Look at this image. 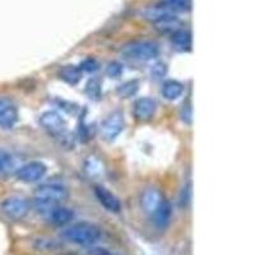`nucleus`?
<instances>
[{"mask_svg":"<svg viewBox=\"0 0 255 255\" xmlns=\"http://www.w3.org/2000/svg\"><path fill=\"white\" fill-rule=\"evenodd\" d=\"M86 253H87L88 255H123L118 252H114V250L99 247V245H93V247L86 248Z\"/></svg>","mask_w":255,"mask_h":255,"instance_id":"obj_22","label":"nucleus"},{"mask_svg":"<svg viewBox=\"0 0 255 255\" xmlns=\"http://www.w3.org/2000/svg\"><path fill=\"white\" fill-rule=\"evenodd\" d=\"M125 128L124 115L120 111H114L104 120L101 125V133L105 139L109 142L115 140Z\"/></svg>","mask_w":255,"mask_h":255,"instance_id":"obj_6","label":"nucleus"},{"mask_svg":"<svg viewBox=\"0 0 255 255\" xmlns=\"http://www.w3.org/2000/svg\"><path fill=\"white\" fill-rule=\"evenodd\" d=\"M60 238L68 243L88 248L101 243L104 239V231L95 223L82 221L64 227L60 232Z\"/></svg>","mask_w":255,"mask_h":255,"instance_id":"obj_2","label":"nucleus"},{"mask_svg":"<svg viewBox=\"0 0 255 255\" xmlns=\"http://www.w3.org/2000/svg\"><path fill=\"white\" fill-rule=\"evenodd\" d=\"M79 69H81L82 72H87V73L96 72V70L99 69V63H97V60H96V59L88 58V59H86V60L82 61Z\"/></svg>","mask_w":255,"mask_h":255,"instance_id":"obj_25","label":"nucleus"},{"mask_svg":"<svg viewBox=\"0 0 255 255\" xmlns=\"http://www.w3.org/2000/svg\"><path fill=\"white\" fill-rule=\"evenodd\" d=\"M157 110V104L151 97H142L134 104V116L139 122H148L154 116Z\"/></svg>","mask_w":255,"mask_h":255,"instance_id":"obj_12","label":"nucleus"},{"mask_svg":"<svg viewBox=\"0 0 255 255\" xmlns=\"http://www.w3.org/2000/svg\"><path fill=\"white\" fill-rule=\"evenodd\" d=\"M63 255H76V254H63Z\"/></svg>","mask_w":255,"mask_h":255,"instance_id":"obj_26","label":"nucleus"},{"mask_svg":"<svg viewBox=\"0 0 255 255\" xmlns=\"http://www.w3.org/2000/svg\"><path fill=\"white\" fill-rule=\"evenodd\" d=\"M191 0H161V5L170 12H189L191 9Z\"/></svg>","mask_w":255,"mask_h":255,"instance_id":"obj_17","label":"nucleus"},{"mask_svg":"<svg viewBox=\"0 0 255 255\" xmlns=\"http://www.w3.org/2000/svg\"><path fill=\"white\" fill-rule=\"evenodd\" d=\"M47 167L42 162L38 161H32V162L26 163V165L20 166L17 171L18 180L23 181V183H36L44 179L46 175Z\"/></svg>","mask_w":255,"mask_h":255,"instance_id":"obj_7","label":"nucleus"},{"mask_svg":"<svg viewBox=\"0 0 255 255\" xmlns=\"http://www.w3.org/2000/svg\"><path fill=\"white\" fill-rule=\"evenodd\" d=\"M138 88H139V84L136 81H129L123 83L122 86L118 87V95L122 97V99H129L131 96L135 95L138 92Z\"/></svg>","mask_w":255,"mask_h":255,"instance_id":"obj_19","label":"nucleus"},{"mask_svg":"<svg viewBox=\"0 0 255 255\" xmlns=\"http://www.w3.org/2000/svg\"><path fill=\"white\" fill-rule=\"evenodd\" d=\"M14 167V157L9 152L0 149V175L6 174Z\"/></svg>","mask_w":255,"mask_h":255,"instance_id":"obj_20","label":"nucleus"},{"mask_svg":"<svg viewBox=\"0 0 255 255\" xmlns=\"http://www.w3.org/2000/svg\"><path fill=\"white\" fill-rule=\"evenodd\" d=\"M172 216H174V211H172V206L168 200L163 199L159 206L157 207L156 211L152 213L153 217L154 226L159 230V231H166L170 227L172 222Z\"/></svg>","mask_w":255,"mask_h":255,"instance_id":"obj_9","label":"nucleus"},{"mask_svg":"<svg viewBox=\"0 0 255 255\" xmlns=\"http://www.w3.org/2000/svg\"><path fill=\"white\" fill-rule=\"evenodd\" d=\"M44 218L47 223L51 225V226L65 227L67 225H69V223L72 222L73 218H74V212H73V209L68 208V207L58 204V206L54 207Z\"/></svg>","mask_w":255,"mask_h":255,"instance_id":"obj_8","label":"nucleus"},{"mask_svg":"<svg viewBox=\"0 0 255 255\" xmlns=\"http://www.w3.org/2000/svg\"><path fill=\"white\" fill-rule=\"evenodd\" d=\"M162 96L168 101H174L181 97L184 93V84L177 81H167L162 86Z\"/></svg>","mask_w":255,"mask_h":255,"instance_id":"obj_15","label":"nucleus"},{"mask_svg":"<svg viewBox=\"0 0 255 255\" xmlns=\"http://www.w3.org/2000/svg\"><path fill=\"white\" fill-rule=\"evenodd\" d=\"M124 69H123V65L118 61H113L108 65V69H106V74H108L110 78H119L123 74Z\"/></svg>","mask_w":255,"mask_h":255,"instance_id":"obj_23","label":"nucleus"},{"mask_svg":"<svg viewBox=\"0 0 255 255\" xmlns=\"http://www.w3.org/2000/svg\"><path fill=\"white\" fill-rule=\"evenodd\" d=\"M61 244L55 239L50 238H38L35 240V248L40 252H51V250H58Z\"/></svg>","mask_w":255,"mask_h":255,"instance_id":"obj_18","label":"nucleus"},{"mask_svg":"<svg viewBox=\"0 0 255 255\" xmlns=\"http://www.w3.org/2000/svg\"><path fill=\"white\" fill-rule=\"evenodd\" d=\"M95 195L100 202V204L106 211L111 212V213H119L122 211V203H120L119 198L105 186H95Z\"/></svg>","mask_w":255,"mask_h":255,"instance_id":"obj_10","label":"nucleus"},{"mask_svg":"<svg viewBox=\"0 0 255 255\" xmlns=\"http://www.w3.org/2000/svg\"><path fill=\"white\" fill-rule=\"evenodd\" d=\"M167 74V65L162 61H157L152 65L151 68V76L152 78L158 81V79H163V77H166Z\"/></svg>","mask_w":255,"mask_h":255,"instance_id":"obj_21","label":"nucleus"},{"mask_svg":"<svg viewBox=\"0 0 255 255\" xmlns=\"http://www.w3.org/2000/svg\"><path fill=\"white\" fill-rule=\"evenodd\" d=\"M18 120V110L15 105L6 97H0V127L10 129Z\"/></svg>","mask_w":255,"mask_h":255,"instance_id":"obj_11","label":"nucleus"},{"mask_svg":"<svg viewBox=\"0 0 255 255\" xmlns=\"http://www.w3.org/2000/svg\"><path fill=\"white\" fill-rule=\"evenodd\" d=\"M163 200L161 191L156 188L145 189L142 195V207L147 213L152 215L159 206V203Z\"/></svg>","mask_w":255,"mask_h":255,"instance_id":"obj_13","label":"nucleus"},{"mask_svg":"<svg viewBox=\"0 0 255 255\" xmlns=\"http://www.w3.org/2000/svg\"><path fill=\"white\" fill-rule=\"evenodd\" d=\"M60 78L64 82H67L68 84L74 86V84H77L81 81L82 70L79 69V67H76V65H65L60 70Z\"/></svg>","mask_w":255,"mask_h":255,"instance_id":"obj_16","label":"nucleus"},{"mask_svg":"<svg viewBox=\"0 0 255 255\" xmlns=\"http://www.w3.org/2000/svg\"><path fill=\"white\" fill-rule=\"evenodd\" d=\"M122 54L134 61H151L159 55V47L153 41H135L123 47Z\"/></svg>","mask_w":255,"mask_h":255,"instance_id":"obj_3","label":"nucleus"},{"mask_svg":"<svg viewBox=\"0 0 255 255\" xmlns=\"http://www.w3.org/2000/svg\"><path fill=\"white\" fill-rule=\"evenodd\" d=\"M172 47L179 52H188L191 50V33L185 28H179L171 33Z\"/></svg>","mask_w":255,"mask_h":255,"instance_id":"obj_14","label":"nucleus"},{"mask_svg":"<svg viewBox=\"0 0 255 255\" xmlns=\"http://www.w3.org/2000/svg\"><path fill=\"white\" fill-rule=\"evenodd\" d=\"M29 209H31V204H29L28 200L24 197H19V195L6 198L0 206V211L3 212V215L14 221L26 217L28 215Z\"/></svg>","mask_w":255,"mask_h":255,"instance_id":"obj_5","label":"nucleus"},{"mask_svg":"<svg viewBox=\"0 0 255 255\" xmlns=\"http://www.w3.org/2000/svg\"><path fill=\"white\" fill-rule=\"evenodd\" d=\"M40 124L54 138H58L60 140L69 138L67 122L63 119L60 114L55 111H46L42 114L40 116Z\"/></svg>","mask_w":255,"mask_h":255,"instance_id":"obj_4","label":"nucleus"},{"mask_svg":"<svg viewBox=\"0 0 255 255\" xmlns=\"http://www.w3.org/2000/svg\"><path fill=\"white\" fill-rule=\"evenodd\" d=\"M68 195V188L61 181H49L36 189L32 204L38 215L45 217L54 207L67 199Z\"/></svg>","mask_w":255,"mask_h":255,"instance_id":"obj_1","label":"nucleus"},{"mask_svg":"<svg viewBox=\"0 0 255 255\" xmlns=\"http://www.w3.org/2000/svg\"><path fill=\"white\" fill-rule=\"evenodd\" d=\"M87 93L90 99H99L101 95V88H100V82L97 79H92L87 84Z\"/></svg>","mask_w":255,"mask_h":255,"instance_id":"obj_24","label":"nucleus"}]
</instances>
